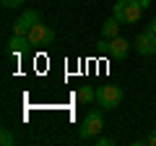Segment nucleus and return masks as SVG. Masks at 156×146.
<instances>
[{"label":"nucleus","instance_id":"obj_11","mask_svg":"<svg viewBox=\"0 0 156 146\" xmlns=\"http://www.w3.org/2000/svg\"><path fill=\"white\" fill-rule=\"evenodd\" d=\"M125 3H128V0H117L115 8H112V16H115L120 24H125Z\"/></svg>","mask_w":156,"mask_h":146},{"label":"nucleus","instance_id":"obj_4","mask_svg":"<svg viewBox=\"0 0 156 146\" xmlns=\"http://www.w3.org/2000/svg\"><path fill=\"white\" fill-rule=\"evenodd\" d=\"M42 21V16H39V11H23L21 16L16 18V24H13V34H23L26 37L29 31H31L37 24Z\"/></svg>","mask_w":156,"mask_h":146},{"label":"nucleus","instance_id":"obj_12","mask_svg":"<svg viewBox=\"0 0 156 146\" xmlns=\"http://www.w3.org/2000/svg\"><path fill=\"white\" fill-rule=\"evenodd\" d=\"M0 144H3V146H13V144H16V138H13V133L8 128H3V133H0Z\"/></svg>","mask_w":156,"mask_h":146},{"label":"nucleus","instance_id":"obj_5","mask_svg":"<svg viewBox=\"0 0 156 146\" xmlns=\"http://www.w3.org/2000/svg\"><path fill=\"white\" fill-rule=\"evenodd\" d=\"M135 50H138L143 57H151V55L156 52V34L148 31V29L140 31L138 37H135Z\"/></svg>","mask_w":156,"mask_h":146},{"label":"nucleus","instance_id":"obj_7","mask_svg":"<svg viewBox=\"0 0 156 146\" xmlns=\"http://www.w3.org/2000/svg\"><path fill=\"white\" fill-rule=\"evenodd\" d=\"M29 47H31L29 37H23V34H13L11 42H8V55H21V52L29 50Z\"/></svg>","mask_w":156,"mask_h":146},{"label":"nucleus","instance_id":"obj_16","mask_svg":"<svg viewBox=\"0 0 156 146\" xmlns=\"http://www.w3.org/2000/svg\"><path fill=\"white\" fill-rule=\"evenodd\" d=\"M146 29H148V31H154V34H156V16L151 18V21H148V26H146Z\"/></svg>","mask_w":156,"mask_h":146},{"label":"nucleus","instance_id":"obj_6","mask_svg":"<svg viewBox=\"0 0 156 146\" xmlns=\"http://www.w3.org/2000/svg\"><path fill=\"white\" fill-rule=\"evenodd\" d=\"M107 52H109L115 60H125L128 52H130V42L125 39V37L117 34V37H112V39H109V50H107Z\"/></svg>","mask_w":156,"mask_h":146},{"label":"nucleus","instance_id":"obj_1","mask_svg":"<svg viewBox=\"0 0 156 146\" xmlns=\"http://www.w3.org/2000/svg\"><path fill=\"white\" fill-rule=\"evenodd\" d=\"M101 128H104V118H101V112H99V110H91V112H86V118L81 120V125H78V136H81V141L96 138V136L101 133Z\"/></svg>","mask_w":156,"mask_h":146},{"label":"nucleus","instance_id":"obj_8","mask_svg":"<svg viewBox=\"0 0 156 146\" xmlns=\"http://www.w3.org/2000/svg\"><path fill=\"white\" fill-rule=\"evenodd\" d=\"M140 13H143L140 0H128V3H125V24H138Z\"/></svg>","mask_w":156,"mask_h":146},{"label":"nucleus","instance_id":"obj_10","mask_svg":"<svg viewBox=\"0 0 156 146\" xmlns=\"http://www.w3.org/2000/svg\"><path fill=\"white\" fill-rule=\"evenodd\" d=\"M76 99L81 102V104H91V102H96V89L94 86H78Z\"/></svg>","mask_w":156,"mask_h":146},{"label":"nucleus","instance_id":"obj_3","mask_svg":"<svg viewBox=\"0 0 156 146\" xmlns=\"http://www.w3.org/2000/svg\"><path fill=\"white\" fill-rule=\"evenodd\" d=\"M26 37H29V42H31V47H37V45H52V42H55V29L39 21Z\"/></svg>","mask_w":156,"mask_h":146},{"label":"nucleus","instance_id":"obj_13","mask_svg":"<svg viewBox=\"0 0 156 146\" xmlns=\"http://www.w3.org/2000/svg\"><path fill=\"white\" fill-rule=\"evenodd\" d=\"M96 146H115V138H109V136H96Z\"/></svg>","mask_w":156,"mask_h":146},{"label":"nucleus","instance_id":"obj_2","mask_svg":"<svg viewBox=\"0 0 156 146\" xmlns=\"http://www.w3.org/2000/svg\"><path fill=\"white\" fill-rule=\"evenodd\" d=\"M122 97H125V91L120 89V86H115V84H104V86L96 89V102H99V107H104V110L120 107Z\"/></svg>","mask_w":156,"mask_h":146},{"label":"nucleus","instance_id":"obj_9","mask_svg":"<svg viewBox=\"0 0 156 146\" xmlns=\"http://www.w3.org/2000/svg\"><path fill=\"white\" fill-rule=\"evenodd\" d=\"M117 34H120V21L112 16V18H107V21L101 24V37H104V39H112Z\"/></svg>","mask_w":156,"mask_h":146},{"label":"nucleus","instance_id":"obj_15","mask_svg":"<svg viewBox=\"0 0 156 146\" xmlns=\"http://www.w3.org/2000/svg\"><path fill=\"white\" fill-rule=\"evenodd\" d=\"M146 144H148V146H156V128H154V130L148 133V138H146Z\"/></svg>","mask_w":156,"mask_h":146},{"label":"nucleus","instance_id":"obj_14","mask_svg":"<svg viewBox=\"0 0 156 146\" xmlns=\"http://www.w3.org/2000/svg\"><path fill=\"white\" fill-rule=\"evenodd\" d=\"M3 3V8H18V5H23L26 0H0Z\"/></svg>","mask_w":156,"mask_h":146}]
</instances>
